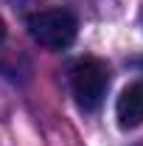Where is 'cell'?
Instances as JSON below:
<instances>
[{
	"mask_svg": "<svg viewBox=\"0 0 143 146\" xmlns=\"http://www.w3.org/2000/svg\"><path fill=\"white\" fill-rule=\"evenodd\" d=\"M0 39H6V23L0 20Z\"/></svg>",
	"mask_w": 143,
	"mask_h": 146,
	"instance_id": "obj_4",
	"label": "cell"
},
{
	"mask_svg": "<svg viewBox=\"0 0 143 146\" xmlns=\"http://www.w3.org/2000/svg\"><path fill=\"white\" fill-rule=\"evenodd\" d=\"M109 87V70L101 59H79L70 68V90L76 104L84 110V112H93V110L101 107L104 96H107Z\"/></svg>",
	"mask_w": 143,
	"mask_h": 146,
	"instance_id": "obj_1",
	"label": "cell"
},
{
	"mask_svg": "<svg viewBox=\"0 0 143 146\" xmlns=\"http://www.w3.org/2000/svg\"><path fill=\"white\" fill-rule=\"evenodd\" d=\"M115 115L124 129H135L143 124V82H132L129 87H124L115 104Z\"/></svg>",
	"mask_w": 143,
	"mask_h": 146,
	"instance_id": "obj_3",
	"label": "cell"
},
{
	"mask_svg": "<svg viewBox=\"0 0 143 146\" xmlns=\"http://www.w3.org/2000/svg\"><path fill=\"white\" fill-rule=\"evenodd\" d=\"M28 34L34 36L42 48L62 51L70 48L76 34H79V20L73 17L68 9H48V11H36L28 17Z\"/></svg>",
	"mask_w": 143,
	"mask_h": 146,
	"instance_id": "obj_2",
	"label": "cell"
}]
</instances>
